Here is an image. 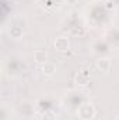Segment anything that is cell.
<instances>
[{"label":"cell","instance_id":"cell-6","mask_svg":"<svg viewBox=\"0 0 119 120\" xmlns=\"http://www.w3.org/2000/svg\"><path fill=\"white\" fill-rule=\"evenodd\" d=\"M34 59H35V61H38V63H45L46 59H48V55H46L45 50H36L34 53Z\"/></svg>","mask_w":119,"mask_h":120},{"label":"cell","instance_id":"cell-4","mask_svg":"<svg viewBox=\"0 0 119 120\" xmlns=\"http://www.w3.org/2000/svg\"><path fill=\"white\" fill-rule=\"evenodd\" d=\"M42 71H44V74H46V75H53L55 71H56V66H55L52 61H45L44 66H42Z\"/></svg>","mask_w":119,"mask_h":120},{"label":"cell","instance_id":"cell-1","mask_svg":"<svg viewBox=\"0 0 119 120\" xmlns=\"http://www.w3.org/2000/svg\"><path fill=\"white\" fill-rule=\"evenodd\" d=\"M77 115L81 120H91L95 116V108L90 103H83L79 110H77Z\"/></svg>","mask_w":119,"mask_h":120},{"label":"cell","instance_id":"cell-5","mask_svg":"<svg viewBox=\"0 0 119 120\" xmlns=\"http://www.w3.org/2000/svg\"><path fill=\"white\" fill-rule=\"evenodd\" d=\"M76 84L80 85V87H84L88 84V75L87 74H83V73H79L76 75Z\"/></svg>","mask_w":119,"mask_h":120},{"label":"cell","instance_id":"cell-7","mask_svg":"<svg viewBox=\"0 0 119 120\" xmlns=\"http://www.w3.org/2000/svg\"><path fill=\"white\" fill-rule=\"evenodd\" d=\"M10 34H11V36L18 38V36L23 34V30H21V27H13V28L10 30Z\"/></svg>","mask_w":119,"mask_h":120},{"label":"cell","instance_id":"cell-3","mask_svg":"<svg viewBox=\"0 0 119 120\" xmlns=\"http://www.w3.org/2000/svg\"><path fill=\"white\" fill-rule=\"evenodd\" d=\"M95 66H97V68L99 70V71H102V73H107V71H109V68H111V60L107 59V57H102V59H98L97 60V63H95Z\"/></svg>","mask_w":119,"mask_h":120},{"label":"cell","instance_id":"cell-2","mask_svg":"<svg viewBox=\"0 0 119 120\" xmlns=\"http://www.w3.org/2000/svg\"><path fill=\"white\" fill-rule=\"evenodd\" d=\"M53 46H55V49L59 50V52H66V50L69 49V39L64 38V36H59V38L55 39Z\"/></svg>","mask_w":119,"mask_h":120},{"label":"cell","instance_id":"cell-9","mask_svg":"<svg viewBox=\"0 0 119 120\" xmlns=\"http://www.w3.org/2000/svg\"><path fill=\"white\" fill-rule=\"evenodd\" d=\"M115 120H119V116H116V117H115Z\"/></svg>","mask_w":119,"mask_h":120},{"label":"cell","instance_id":"cell-8","mask_svg":"<svg viewBox=\"0 0 119 120\" xmlns=\"http://www.w3.org/2000/svg\"><path fill=\"white\" fill-rule=\"evenodd\" d=\"M44 120H56V116L52 112H48V113L44 115Z\"/></svg>","mask_w":119,"mask_h":120}]
</instances>
